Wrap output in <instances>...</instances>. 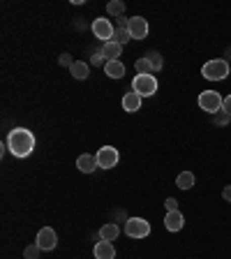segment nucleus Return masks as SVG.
<instances>
[{
    "label": "nucleus",
    "mask_w": 231,
    "mask_h": 259,
    "mask_svg": "<svg viewBox=\"0 0 231 259\" xmlns=\"http://www.w3.org/2000/svg\"><path fill=\"white\" fill-rule=\"evenodd\" d=\"M93 254H95V259H116V248L111 241H97Z\"/></svg>",
    "instance_id": "obj_11"
},
{
    "label": "nucleus",
    "mask_w": 231,
    "mask_h": 259,
    "mask_svg": "<svg viewBox=\"0 0 231 259\" xmlns=\"http://www.w3.org/2000/svg\"><path fill=\"white\" fill-rule=\"evenodd\" d=\"M120 54H123V47H120V44H116L113 39L102 47V56H104V60H107V63H109V60H118Z\"/></svg>",
    "instance_id": "obj_16"
},
{
    "label": "nucleus",
    "mask_w": 231,
    "mask_h": 259,
    "mask_svg": "<svg viewBox=\"0 0 231 259\" xmlns=\"http://www.w3.org/2000/svg\"><path fill=\"white\" fill-rule=\"evenodd\" d=\"M222 102H224V97H222L217 91H204V93H199V97H197L199 109L206 113H210V116H215L217 111H222Z\"/></svg>",
    "instance_id": "obj_3"
},
{
    "label": "nucleus",
    "mask_w": 231,
    "mask_h": 259,
    "mask_svg": "<svg viewBox=\"0 0 231 259\" xmlns=\"http://www.w3.org/2000/svg\"><path fill=\"white\" fill-rule=\"evenodd\" d=\"M104 74H107L109 79H123L125 65L120 63V60H109V63H104Z\"/></svg>",
    "instance_id": "obj_14"
},
{
    "label": "nucleus",
    "mask_w": 231,
    "mask_h": 259,
    "mask_svg": "<svg viewBox=\"0 0 231 259\" xmlns=\"http://www.w3.org/2000/svg\"><path fill=\"white\" fill-rule=\"evenodd\" d=\"M164 206H167V213H169V210H180V208H178V201L173 199V197H169V199L164 201Z\"/></svg>",
    "instance_id": "obj_26"
},
{
    "label": "nucleus",
    "mask_w": 231,
    "mask_h": 259,
    "mask_svg": "<svg viewBox=\"0 0 231 259\" xmlns=\"http://www.w3.org/2000/svg\"><path fill=\"white\" fill-rule=\"evenodd\" d=\"M118 236H120V227L116 222H107L100 229V241H116Z\"/></svg>",
    "instance_id": "obj_15"
},
{
    "label": "nucleus",
    "mask_w": 231,
    "mask_h": 259,
    "mask_svg": "<svg viewBox=\"0 0 231 259\" xmlns=\"http://www.w3.org/2000/svg\"><path fill=\"white\" fill-rule=\"evenodd\" d=\"M95 155H97V164H100V169H113L120 160V153L116 151L113 146H102Z\"/></svg>",
    "instance_id": "obj_7"
},
{
    "label": "nucleus",
    "mask_w": 231,
    "mask_h": 259,
    "mask_svg": "<svg viewBox=\"0 0 231 259\" xmlns=\"http://www.w3.org/2000/svg\"><path fill=\"white\" fill-rule=\"evenodd\" d=\"M93 63H95V65H102V63H107V60H104V56H102V49L93 54Z\"/></svg>",
    "instance_id": "obj_27"
},
{
    "label": "nucleus",
    "mask_w": 231,
    "mask_h": 259,
    "mask_svg": "<svg viewBox=\"0 0 231 259\" xmlns=\"http://www.w3.org/2000/svg\"><path fill=\"white\" fill-rule=\"evenodd\" d=\"M5 144L12 155L23 160V157H28L35 151V135H32L28 127H14V130H10Z\"/></svg>",
    "instance_id": "obj_1"
},
{
    "label": "nucleus",
    "mask_w": 231,
    "mask_h": 259,
    "mask_svg": "<svg viewBox=\"0 0 231 259\" xmlns=\"http://www.w3.org/2000/svg\"><path fill=\"white\" fill-rule=\"evenodd\" d=\"M222 197H224V201H231V185H226V188L222 190Z\"/></svg>",
    "instance_id": "obj_29"
},
{
    "label": "nucleus",
    "mask_w": 231,
    "mask_h": 259,
    "mask_svg": "<svg viewBox=\"0 0 231 259\" xmlns=\"http://www.w3.org/2000/svg\"><path fill=\"white\" fill-rule=\"evenodd\" d=\"M229 120H231V116L226 111H217L215 116H213V123L215 125H220V127H224V125H229Z\"/></svg>",
    "instance_id": "obj_24"
},
{
    "label": "nucleus",
    "mask_w": 231,
    "mask_h": 259,
    "mask_svg": "<svg viewBox=\"0 0 231 259\" xmlns=\"http://www.w3.org/2000/svg\"><path fill=\"white\" fill-rule=\"evenodd\" d=\"M127 30L132 39H146L148 37V21L144 16H132V19H127Z\"/></svg>",
    "instance_id": "obj_8"
},
{
    "label": "nucleus",
    "mask_w": 231,
    "mask_h": 259,
    "mask_svg": "<svg viewBox=\"0 0 231 259\" xmlns=\"http://www.w3.org/2000/svg\"><path fill=\"white\" fill-rule=\"evenodd\" d=\"M129 39H132V37H129V30H127V28H116V32H113V42L120 44V47H125Z\"/></svg>",
    "instance_id": "obj_21"
},
{
    "label": "nucleus",
    "mask_w": 231,
    "mask_h": 259,
    "mask_svg": "<svg viewBox=\"0 0 231 259\" xmlns=\"http://www.w3.org/2000/svg\"><path fill=\"white\" fill-rule=\"evenodd\" d=\"M229 58H231V51H229Z\"/></svg>",
    "instance_id": "obj_30"
},
{
    "label": "nucleus",
    "mask_w": 231,
    "mask_h": 259,
    "mask_svg": "<svg viewBox=\"0 0 231 259\" xmlns=\"http://www.w3.org/2000/svg\"><path fill=\"white\" fill-rule=\"evenodd\" d=\"M164 227H167V232H180L185 227V218L180 210H169L167 215H164Z\"/></svg>",
    "instance_id": "obj_10"
},
{
    "label": "nucleus",
    "mask_w": 231,
    "mask_h": 259,
    "mask_svg": "<svg viewBox=\"0 0 231 259\" xmlns=\"http://www.w3.org/2000/svg\"><path fill=\"white\" fill-rule=\"evenodd\" d=\"M134 67H136V74H153V67H151V63L146 58H139L134 63Z\"/></svg>",
    "instance_id": "obj_22"
},
{
    "label": "nucleus",
    "mask_w": 231,
    "mask_h": 259,
    "mask_svg": "<svg viewBox=\"0 0 231 259\" xmlns=\"http://www.w3.org/2000/svg\"><path fill=\"white\" fill-rule=\"evenodd\" d=\"M39 252H42V248H39L37 243H32V245H28L23 250V259H39Z\"/></svg>",
    "instance_id": "obj_23"
},
{
    "label": "nucleus",
    "mask_w": 231,
    "mask_h": 259,
    "mask_svg": "<svg viewBox=\"0 0 231 259\" xmlns=\"http://www.w3.org/2000/svg\"><path fill=\"white\" fill-rule=\"evenodd\" d=\"M58 63L63 65V67H72V65H74V60H72V56H70V54H63V56H60Z\"/></svg>",
    "instance_id": "obj_25"
},
{
    "label": "nucleus",
    "mask_w": 231,
    "mask_h": 259,
    "mask_svg": "<svg viewBox=\"0 0 231 259\" xmlns=\"http://www.w3.org/2000/svg\"><path fill=\"white\" fill-rule=\"evenodd\" d=\"M107 14L116 16V19H118V16H125V3L123 0H111L107 5Z\"/></svg>",
    "instance_id": "obj_20"
},
{
    "label": "nucleus",
    "mask_w": 231,
    "mask_h": 259,
    "mask_svg": "<svg viewBox=\"0 0 231 259\" xmlns=\"http://www.w3.org/2000/svg\"><path fill=\"white\" fill-rule=\"evenodd\" d=\"M132 91L139 93L141 97H151L157 93V79L153 74H136L132 79Z\"/></svg>",
    "instance_id": "obj_4"
},
{
    "label": "nucleus",
    "mask_w": 231,
    "mask_h": 259,
    "mask_svg": "<svg viewBox=\"0 0 231 259\" xmlns=\"http://www.w3.org/2000/svg\"><path fill=\"white\" fill-rule=\"evenodd\" d=\"M194 185V174L192 171H180L176 176V188L180 190H190Z\"/></svg>",
    "instance_id": "obj_19"
},
{
    "label": "nucleus",
    "mask_w": 231,
    "mask_h": 259,
    "mask_svg": "<svg viewBox=\"0 0 231 259\" xmlns=\"http://www.w3.org/2000/svg\"><path fill=\"white\" fill-rule=\"evenodd\" d=\"M90 30H93V35H95L100 42H111L113 39V32H116V26H113L111 21H109L107 16H100V19H95L93 21V26H90Z\"/></svg>",
    "instance_id": "obj_6"
},
{
    "label": "nucleus",
    "mask_w": 231,
    "mask_h": 259,
    "mask_svg": "<svg viewBox=\"0 0 231 259\" xmlns=\"http://www.w3.org/2000/svg\"><path fill=\"white\" fill-rule=\"evenodd\" d=\"M141 102H144V97H141L139 93H134V91H129V93H125V95H123V109H125L127 113L139 111V109H141Z\"/></svg>",
    "instance_id": "obj_13"
},
{
    "label": "nucleus",
    "mask_w": 231,
    "mask_h": 259,
    "mask_svg": "<svg viewBox=\"0 0 231 259\" xmlns=\"http://www.w3.org/2000/svg\"><path fill=\"white\" fill-rule=\"evenodd\" d=\"M148 63H151V67H153V72H160L162 70V65H164V58H162V54L160 51H155V49H151L148 54L144 56Z\"/></svg>",
    "instance_id": "obj_18"
},
{
    "label": "nucleus",
    "mask_w": 231,
    "mask_h": 259,
    "mask_svg": "<svg viewBox=\"0 0 231 259\" xmlns=\"http://www.w3.org/2000/svg\"><path fill=\"white\" fill-rule=\"evenodd\" d=\"M222 111H226L231 116V93L224 97V102H222Z\"/></svg>",
    "instance_id": "obj_28"
},
{
    "label": "nucleus",
    "mask_w": 231,
    "mask_h": 259,
    "mask_svg": "<svg viewBox=\"0 0 231 259\" xmlns=\"http://www.w3.org/2000/svg\"><path fill=\"white\" fill-rule=\"evenodd\" d=\"M201 74L208 81H224L229 76V60L224 58H213L201 67Z\"/></svg>",
    "instance_id": "obj_2"
},
{
    "label": "nucleus",
    "mask_w": 231,
    "mask_h": 259,
    "mask_svg": "<svg viewBox=\"0 0 231 259\" xmlns=\"http://www.w3.org/2000/svg\"><path fill=\"white\" fill-rule=\"evenodd\" d=\"M97 167H100V164H97V155L83 153V155L76 157V169H79L81 174H93Z\"/></svg>",
    "instance_id": "obj_12"
},
{
    "label": "nucleus",
    "mask_w": 231,
    "mask_h": 259,
    "mask_svg": "<svg viewBox=\"0 0 231 259\" xmlns=\"http://www.w3.org/2000/svg\"><path fill=\"white\" fill-rule=\"evenodd\" d=\"M70 74L74 76V79L83 81L90 76V67H88V63H83V60H74V65L70 67Z\"/></svg>",
    "instance_id": "obj_17"
},
{
    "label": "nucleus",
    "mask_w": 231,
    "mask_h": 259,
    "mask_svg": "<svg viewBox=\"0 0 231 259\" xmlns=\"http://www.w3.org/2000/svg\"><path fill=\"white\" fill-rule=\"evenodd\" d=\"M35 243H37L44 252H51V250L58 245V234H56L51 227H42V229L37 232V241Z\"/></svg>",
    "instance_id": "obj_9"
},
{
    "label": "nucleus",
    "mask_w": 231,
    "mask_h": 259,
    "mask_svg": "<svg viewBox=\"0 0 231 259\" xmlns=\"http://www.w3.org/2000/svg\"><path fill=\"white\" fill-rule=\"evenodd\" d=\"M151 234V222L144 218H127L125 220V236L129 238H146Z\"/></svg>",
    "instance_id": "obj_5"
}]
</instances>
